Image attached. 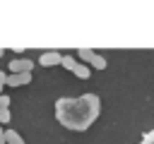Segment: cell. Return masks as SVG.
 Returning a JSON list of instances; mask_svg holds the SVG:
<instances>
[{
    "instance_id": "1",
    "label": "cell",
    "mask_w": 154,
    "mask_h": 144,
    "mask_svg": "<svg viewBox=\"0 0 154 144\" xmlns=\"http://www.w3.org/2000/svg\"><path fill=\"white\" fill-rule=\"evenodd\" d=\"M31 67H34V62H31V60H24V58L12 60V62L7 65L10 74H24V72H31Z\"/></svg>"
},
{
    "instance_id": "2",
    "label": "cell",
    "mask_w": 154,
    "mask_h": 144,
    "mask_svg": "<svg viewBox=\"0 0 154 144\" xmlns=\"http://www.w3.org/2000/svg\"><path fill=\"white\" fill-rule=\"evenodd\" d=\"M29 82H31V72H24V74H7L5 86H22V84H29Z\"/></svg>"
},
{
    "instance_id": "3",
    "label": "cell",
    "mask_w": 154,
    "mask_h": 144,
    "mask_svg": "<svg viewBox=\"0 0 154 144\" xmlns=\"http://www.w3.org/2000/svg\"><path fill=\"white\" fill-rule=\"evenodd\" d=\"M60 60H63V55H60L58 50H48V53H43V55H41V60H38V62H41L43 67H48V65H60Z\"/></svg>"
},
{
    "instance_id": "4",
    "label": "cell",
    "mask_w": 154,
    "mask_h": 144,
    "mask_svg": "<svg viewBox=\"0 0 154 144\" xmlns=\"http://www.w3.org/2000/svg\"><path fill=\"white\" fill-rule=\"evenodd\" d=\"M72 72H75L79 79H89V77H91V67H89V65H84V62H77Z\"/></svg>"
},
{
    "instance_id": "5",
    "label": "cell",
    "mask_w": 154,
    "mask_h": 144,
    "mask_svg": "<svg viewBox=\"0 0 154 144\" xmlns=\"http://www.w3.org/2000/svg\"><path fill=\"white\" fill-rule=\"evenodd\" d=\"M94 55H96V50H89V48H82V50H77V58H79L84 65H91Z\"/></svg>"
},
{
    "instance_id": "6",
    "label": "cell",
    "mask_w": 154,
    "mask_h": 144,
    "mask_svg": "<svg viewBox=\"0 0 154 144\" xmlns=\"http://www.w3.org/2000/svg\"><path fill=\"white\" fill-rule=\"evenodd\" d=\"M5 144H24V139H22L14 130L7 127V130H5Z\"/></svg>"
},
{
    "instance_id": "7",
    "label": "cell",
    "mask_w": 154,
    "mask_h": 144,
    "mask_svg": "<svg viewBox=\"0 0 154 144\" xmlns=\"http://www.w3.org/2000/svg\"><path fill=\"white\" fill-rule=\"evenodd\" d=\"M60 65H63L65 70H75V65H77V60H75L72 55H63V60H60Z\"/></svg>"
},
{
    "instance_id": "8",
    "label": "cell",
    "mask_w": 154,
    "mask_h": 144,
    "mask_svg": "<svg viewBox=\"0 0 154 144\" xmlns=\"http://www.w3.org/2000/svg\"><path fill=\"white\" fill-rule=\"evenodd\" d=\"M91 67H94V70H103V67H106V58H101V55L96 53L94 60H91Z\"/></svg>"
},
{
    "instance_id": "9",
    "label": "cell",
    "mask_w": 154,
    "mask_h": 144,
    "mask_svg": "<svg viewBox=\"0 0 154 144\" xmlns=\"http://www.w3.org/2000/svg\"><path fill=\"white\" fill-rule=\"evenodd\" d=\"M12 120V113H10V108H0V125H7Z\"/></svg>"
},
{
    "instance_id": "10",
    "label": "cell",
    "mask_w": 154,
    "mask_h": 144,
    "mask_svg": "<svg viewBox=\"0 0 154 144\" xmlns=\"http://www.w3.org/2000/svg\"><path fill=\"white\" fill-rule=\"evenodd\" d=\"M7 106H10V96L2 94V96H0V108H7Z\"/></svg>"
},
{
    "instance_id": "11",
    "label": "cell",
    "mask_w": 154,
    "mask_h": 144,
    "mask_svg": "<svg viewBox=\"0 0 154 144\" xmlns=\"http://www.w3.org/2000/svg\"><path fill=\"white\" fill-rule=\"evenodd\" d=\"M5 79H7V74L0 70V96H2V89H5Z\"/></svg>"
},
{
    "instance_id": "12",
    "label": "cell",
    "mask_w": 154,
    "mask_h": 144,
    "mask_svg": "<svg viewBox=\"0 0 154 144\" xmlns=\"http://www.w3.org/2000/svg\"><path fill=\"white\" fill-rule=\"evenodd\" d=\"M0 144H5V127L0 125Z\"/></svg>"
},
{
    "instance_id": "13",
    "label": "cell",
    "mask_w": 154,
    "mask_h": 144,
    "mask_svg": "<svg viewBox=\"0 0 154 144\" xmlns=\"http://www.w3.org/2000/svg\"><path fill=\"white\" fill-rule=\"evenodd\" d=\"M2 55H5V50H2V48H0V58H2Z\"/></svg>"
}]
</instances>
